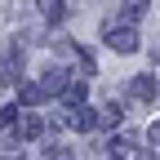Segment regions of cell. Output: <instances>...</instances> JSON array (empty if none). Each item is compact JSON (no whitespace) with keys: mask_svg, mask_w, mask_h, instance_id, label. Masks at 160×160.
<instances>
[{"mask_svg":"<svg viewBox=\"0 0 160 160\" xmlns=\"http://www.w3.org/2000/svg\"><path fill=\"white\" fill-rule=\"evenodd\" d=\"M111 49H138L133 31H111Z\"/></svg>","mask_w":160,"mask_h":160,"instance_id":"obj_1","label":"cell"},{"mask_svg":"<svg viewBox=\"0 0 160 160\" xmlns=\"http://www.w3.org/2000/svg\"><path fill=\"white\" fill-rule=\"evenodd\" d=\"M45 160H67V156H62V151H49V156H45Z\"/></svg>","mask_w":160,"mask_h":160,"instance_id":"obj_2","label":"cell"}]
</instances>
